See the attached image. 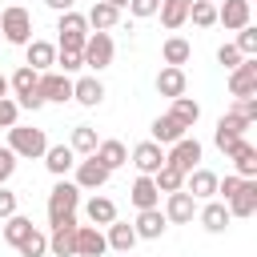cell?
Listing matches in <instances>:
<instances>
[{"label": "cell", "mask_w": 257, "mask_h": 257, "mask_svg": "<svg viewBox=\"0 0 257 257\" xmlns=\"http://www.w3.org/2000/svg\"><path fill=\"white\" fill-rule=\"evenodd\" d=\"M8 149L16 153V161H20V157H24V161H40L44 149H48V137H44V128L12 124V128H8Z\"/></svg>", "instance_id": "cell-1"}, {"label": "cell", "mask_w": 257, "mask_h": 257, "mask_svg": "<svg viewBox=\"0 0 257 257\" xmlns=\"http://www.w3.org/2000/svg\"><path fill=\"white\" fill-rule=\"evenodd\" d=\"M56 32H60L56 52H80V48H84V40H88V20H84L76 8H72V12H60Z\"/></svg>", "instance_id": "cell-2"}, {"label": "cell", "mask_w": 257, "mask_h": 257, "mask_svg": "<svg viewBox=\"0 0 257 257\" xmlns=\"http://www.w3.org/2000/svg\"><path fill=\"white\" fill-rule=\"evenodd\" d=\"M0 32L8 44H28L32 40V12L24 4H8L0 12Z\"/></svg>", "instance_id": "cell-3"}, {"label": "cell", "mask_w": 257, "mask_h": 257, "mask_svg": "<svg viewBox=\"0 0 257 257\" xmlns=\"http://www.w3.org/2000/svg\"><path fill=\"white\" fill-rule=\"evenodd\" d=\"M112 52H116V44H112L108 32H88V40H84V48H80V64L92 68V72H100V68L112 64Z\"/></svg>", "instance_id": "cell-4"}, {"label": "cell", "mask_w": 257, "mask_h": 257, "mask_svg": "<svg viewBox=\"0 0 257 257\" xmlns=\"http://www.w3.org/2000/svg\"><path fill=\"white\" fill-rule=\"evenodd\" d=\"M36 76H40V72H32L28 64H20V68L8 76V92L16 96V104H20V108H32V112L44 104L40 92H36Z\"/></svg>", "instance_id": "cell-5"}, {"label": "cell", "mask_w": 257, "mask_h": 257, "mask_svg": "<svg viewBox=\"0 0 257 257\" xmlns=\"http://www.w3.org/2000/svg\"><path fill=\"white\" fill-rule=\"evenodd\" d=\"M80 209V189L72 181H56L52 193H48V225L60 221V217H72Z\"/></svg>", "instance_id": "cell-6"}, {"label": "cell", "mask_w": 257, "mask_h": 257, "mask_svg": "<svg viewBox=\"0 0 257 257\" xmlns=\"http://www.w3.org/2000/svg\"><path fill=\"white\" fill-rule=\"evenodd\" d=\"M36 92H40L44 104H48V100H52V104H68V100H72V76L48 68V72L36 76Z\"/></svg>", "instance_id": "cell-7"}, {"label": "cell", "mask_w": 257, "mask_h": 257, "mask_svg": "<svg viewBox=\"0 0 257 257\" xmlns=\"http://www.w3.org/2000/svg\"><path fill=\"white\" fill-rule=\"evenodd\" d=\"M201 141L197 137H181L177 145H169L165 149V165H173V169H181V173H193V169H201Z\"/></svg>", "instance_id": "cell-8"}, {"label": "cell", "mask_w": 257, "mask_h": 257, "mask_svg": "<svg viewBox=\"0 0 257 257\" xmlns=\"http://www.w3.org/2000/svg\"><path fill=\"white\" fill-rule=\"evenodd\" d=\"M72 173H76V177H72V185H76L80 193H100V189L108 185V177H112V173H108V169H104L96 157L76 161V169H72Z\"/></svg>", "instance_id": "cell-9"}, {"label": "cell", "mask_w": 257, "mask_h": 257, "mask_svg": "<svg viewBox=\"0 0 257 257\" xmlns=\"http://www.w3.org/2000/svg\"><path fill=\"white\" fill-rule=\"evenodd\" d=\"M229 96H257V56H245L233 72H229Z\"/></svg>", "instance_id": "cell-10"}, {"label": "cell", "mask_w": 257, "mask_h": 257, "mask_svg": "<svg viewBox=\"0 0 257 257\" xmlns=\"http://www.w3.org/2000/svg\"><path fill=\"white\" fill-rule=\"evenodd\" d=\"M76 229H80L76 213H72V217L52 221V233H48V253H52V257H72V237H76Z\"/></svg>", "instance_id": "cell-11"}, {"label": "cell", "mask_w": 257, "mask_h": 257, "mask_svg": "<svg viewBox=\"0 0 257 257\" xmlns=\"http://www.w3.org/2000/svg\"><path fill=\"white\" fill-rule=\"evenodd\" d=\"M108 245H104V233L96 225H80L76 237H72V257H104Z\"/></svg>", "instance_id": "cell-12"}, {"label": "cell", "mask_w": 257, "mask_h": 257, "mask_svg": "<svg viewBox=\"0 0 257 257\" xmlns=\"http://www.w3.org/2000/svg\"><path fill=\"white\" fill-rule=\"evenodd\" d=\"M133 169H137V177H153L161 165H165V149L161 145H153V141H141L137 149H133Z\"/></svg>", "instance_id": "cell-13"}, {"label": "cell", "mask_w": 257, "mask_h": 257, "mask_svg": "<svg viewBox=\"0 0 257 257\" xmlns=\"http://www.w3.org/2000/svg\"><path fill=\"white\" fill-rule=\"evenodd\" d=\"M217 173L213 169H193V173H185V193L193 197V201H213L217 197Z\"/></svg>", "instance_id": "cell-14"}, {"label": "cell", "mask_w": 257, "mask_h": 257, "mask_svg": "<svg viewBox=\"0 0 257 257\" xmlns=\"http://www.w3.org/2000/svg\"><path fill=\"white\" fill-rule=\"evenodd\" d=\"M161 213H165L169 225H189V221L197 217V201L181 189V193H169V197H165V209H161Z\"/></svg>", "instance_id": "cell-15"}, {"label": "cell", "mask_w": 257, "mask_h": 257, "mask_svg": "<svg viewBox=\"0 0 257 257\" xmlns=\"http://www.w3.org/2000/svg\"><path fill=\"white\" fill-rule=\"evenodd\" d=\"M253 16V4L249 0H225L217 4V24H225V32H241Z\"/></svg>", "instance_id": "cell-16"}, {"label": "cell", "mask_w": 257, "mask_h": 257, "mask_svg": "<svg viewBox=\"0 0 257 257\" xmlns=\"http://www.w3.org/2000/svg\"><path fill=\"white\" fill-rule=\"evenodd\" d=\"M165 229H169V221H165V213H161V209H141V213H137V221H133L137 241H157V237H165Z\"/></svg>", "instance_id": "cell-17"}, {"label": "cell", "mask_w": 257, "mask_h": 257, "mask_svg": "<svg viewBox=\"0 0 257 257\" xmlns=\"http://www.w3.org/2000/svg\"><path fill=\"white\" fill-rule=\"evenodd\" d=\"M24 64L32 68V72H48L52 64H56V44H48V40H28L24 44Z\"/></svg>", "instance_id": "cell-18"}, {"label": "cell", "mask_w": 257, "mask_h": 257, "mask_svg": "<svg viewBox=\"0 0 257 257\" xmlns=\"http://www.w3.org/2000/svg\"><path fill=\"white\" fill-rule=\"evenodd\" d=\"M44 169H48L56 181H64V177L76 169V153H72L68 145H48V149H44Z\"/></svg>", "instance_id": "cell-19"}, {"label": "cell", "mask_w": 257, "mask_h": 257, "mask_svg": "<svg viewBox=\"0 0 257 257\" xmlns=\"http://www.w3.org/2000/svg\"><path fill=\"white\" fill-rule=\"evenodd\" d=\"M229 217H253L257 213V181H241V189L225 201Z\"/></svg>", "instance_id": "cell-20"}, {"label": "cell", "mask_w": 257, "mask_h": 257, "mask_svg": "<svg viewBox=\"0 0 257 257\" xmlns=\"http://www.w3.org/2000/svg\"><path fill=\"white\" fill-rule=\"evenodd\" d=\"M84 217H88V225H96V229L112 225V221H116V205H112V197H104V193H92V197L84 201Z\"/></svg>", "instance_id": "cell-21"}, {"label": "cell", "mask_w": 257, "mask_h": 257, "mask_svg": "<svg viewBox=\"0 0 257 257\" xmlns=\"http://www.w3.org/2000/svg\"><path fill=\"white\" fill-rule=\"evenodd\" d=\"M104 245H108L112 253L128 257V253H133V245H137V233H133V225H128V221H112V225H104Z\"/></svg>", "instance_id": "cell-22"}, {"label": "cell", "mask_w": 257, "mask_h": 257, "mask_svg": "<svg viewBox=\"0 0 257 257\" xmlns=\"http://www.w3.org/2000/svg\"><path fill=\"white\" fill-rule=\"evenodd\" d=\"M185 88H189V76H185V68H173V64H165V68L157 72V92H161V96L177 100V96H185Z\"/></svg>", "instance_id": "cell-23"}, {"label": "cell", "mask_w": 257, "mask_h": 257, "mask_svg": "<svg viewBox=\"0 0 257 257\" xmlns=\"http://www.w3.org/2000/svg\"><path fill=\"white\" fill-rule=\"evenodd\" d=\"M149 133H153L149 141H153V145H161V149H169V145H177L181 137H189V128H185V124H177V120H173L169 112H165V116H157Z\"/></svg>", "instance_id": "cell-24"}, {"label": "cell", "mask_w": 257, "mask_h": 257, "mask_svg": "<svg viewBox=\"0 0 257 257\" xmlns=\"http://www.w3.org/2000/svg\"><path fill=\"white\" fill-rule=\"evenodd\" d=\"M197 221L205 225V233H225L229 229V209H225V201H205L201 209H197Z\"/></svg>", "instance_id": "cell-25"}, {"label": "cell", "mask_w": 257, "mask_h": 257, "mask_svg": "<svg viewBox=\"0 0 257 257\" xmlns=\"http://www.w3.org/2000/svg\"><path fill=\"white\" fill-rule=\"evenodd\" d=\"M84 20H88V28H92V32H108V28H116V24H120V8H112L108 0H96V4L88 8V16H84Z\"/></svg>", "instance_id": "cell-26"}, {"label": "cell", "mask_w": 257, "mask_h": 257, "mask_svg": "<svg viewBox=\"0 0 257 257\" xmlns=\"http://www.w3.org/2000/svg\"><path fill=\"white\" fill-rule=\"evenodd\" d=\"M72 100L84 104V108H96L104 100V84L96 76H80V80H72Z\"/></svg>", "instance_id": "cell-27"}, {"label": "cell", "mask_w": 257, "mask_h": 257, "mask_svg": "<svg viewBox=\"0 0 257 257\" xmlns=\"http://www.w3.org/2000/svg\"><path fill=\"white\" fill-rule=\"evenodd\" d=\"M128 201L137 205V213H141V209H161V193H157L153 177H137L133 189H128Z\"/></svg>", "instance_id": "cell-28"}, {"label": "cell", "mask_w": 257, "mask_h": 257, "mask_svg": "<svg viewBox=\"0 0 257 257\" xmlns=\"http://www.w3.org/2000/svg\"><path fill=\"white\" fill-rule=\"evenodd\" d=\"M229 157H233V165H237V177H245V181H257V149H253L245 137L237 141V149H233Z\"/></svg>", "instance_id": "cell-29"}, {"label": "cell", "mask_w": 257, "mask_h": 257, "mask_svg": "<svg viewBox=\"0 0 257 257\" xmlns=\"http://www.w3.org/2000/svg\"><path fill=\"white\" fill-rule=\"evenodd\" d=\"M189 4H193V0H161V8H157L161 24H165L169 32H177L181 24H189Z\"/></svg>", "instance_id": "cell-30"}, {"label": "cell", "mask_w": 257, "mask_h": 257, "mask_svg": "<svg viewBox=\"0 0 257 257\" xmlns=\"http://www.w3.org/2000/svg\"><path fill=\"white\" fill-rule=\"evenodd\" d=\"M92 157H96V161H100V165H104L108 173H116L120 165H128V149H124L120 141H100Z\"/></svg>", "instance_id": "cell-31"}, {"label": "cell", "mask_w": 257, "mask_h": 257, "mask_svg": "<svg viewBox=\"0 0 257 257\" xmlns=\"http://www.w3.org/2000/svg\"><path fill=\"white\" fill-rule=\"evenodd\" d=\"M96 145H100V137H96V128H92V124H76V128H72V137H68V149H72L76 157H92V153H96Z\"/></svg>", "instance_id": "cell-32"}, {"label": "cell", "mask_w": 257, "mask_h": 257, "mask_svg": "<svg viewBox=\"0 0 257 257\" xmlns=\"http://www.w3.org/2000/svg\"><path fill=\"white\" fill-rule=\"evenodd\" d=\"M161 56H165V64L181 68V64H189V56H193V44H189L185 36H169V40L161 44Z\"/></svg>", "instance_id": "cell-33"}, {"label": "cell", "mask_w": 257, "mask_h": 257, "mask_svg": "<svg viewBox=\"0 0 257 257\" xmlns=\"http://www.w3.org/2000/svg\"><path fill=\"white\" fill-rule=\"evenodd\" d=\"M169 116H173L177 124H185V128H193V124L201 120V104H197L193 96H177V100H173V108H169Z\"/></svg>", "instance_id": "cell-34"}, {"label": "cell", "mask_w": 257, "mask_h": 257, "mask_svg": "<svg viewBox=\"0 0 257 257\" xmlns=\"http://www.w3.org/2000/svg\"><path fill=\"white\" fill-rule=\"evenodd\" d=\"M153 185H157V193H181L185 189V173L181 169H173V165H161L157 173H153Z\"/></svg>", "instance_id": "cell-35"}, {"label": "cell", "mask_w": 257, "mask_h": 257, "mask_svg": "<svg viewBox=\"0 0 257 257\" xmlns=\"http://www.w3.org/2000/svg\"><path fill=\"white\" fill-rule=\"evenodd\" d=\"M32 229H36V225H32V217H20V213L4 217V241H8L12 249H16V245H20V241H24Z\"/></svg>", "instance_id": "cell-36"}, {"label": "cell", "mask_w": 257, "mask_h": 257, "mask_svg": "<svg viewBox=\"0 0 257 257\" xmlns=\"http://www.w3.org/2000/svg\"><path fill=\"white\" fill-rule=\"evenodd\" d=\"M16 253H20V257H48V233L32 229V233L16 245Z\"/></svg>", "instance_id": "cell-37"}, {"label": "cell", "mask_w": 257, "mask_h": 257, "mask_svg": "<svg viewBox=\"0 0 257 257\" xmlns=\"http://www.w3.org/2000/svg\"><path fill=\"white\" fill-rule=\"evenodd\" d=\"M189 20H193L197 28H213V24H217V4H209V0H193V4H189Z\"/></svg>", "instance_id": "cell-38"}, {"label": "cell", "mask_w": 257, "mask_h": 257, "mask_svg": "<svg viewBox=\"0 0 257 257\" xmlns=\"http://www.w3.org/2000/svg\"><path fill=\"white\" fill-rule=\"evenodd\" d=\"M249 128H253V124H249L245 116H237L233 108H229V112H221V120H217V133H229V137H245Z\"/></svg>", "instance_id": "cell-39"}, {"label": "cell", "mask_w": 257, "mask_h": 257, "mask_svg": "<svg viewBox=\"0 0 257 257\" xmlns=\"http://www.w3.org/2000/svg\"><path fill=\"white\" fill-rule=\"evenodd\" d=\"M233 48H237L241 56H257V28H253V24H245V28L237 32V40H233Z\"/></svg>", "instance_id": "cell-40"}, {"label": "cell", "mask_w": 257, "mask_h": 257, "mask_svg": "<svg viewBox=\"0 0 257 257\" xmlns=\"http://www.w3.org/2000/svg\"><path fill=\"white\" fill-rule=\"evenodd\" d=\"M12 124H20V104L12 96H0V128H12Z\"/></svg>", "instance_id": "cell-41"}, {"label": "cell", "mask_w": 257, "mask_h": 257, "mask_svg": "<svg viewBox=\"0 0 257 257\" xmlns=\"http://www.w3.org/2000/svg\"><path fill=\"white\" fill-rule=\"evenodd\" d=\"M56 72H64V76H72V72H80L84 64H80V52H56V64H52Z\"/></svg>", "instance_id": "cell-42"}, {"label": "cell", "mask_w": 257, "mask_h": 257, "mask_svg": "<svg viewBox=\"0 0 257 257\" xmlns=\"http://www.w3.org/2000/svg\"><path fill=\"white\" fill-rule=\"evenodd\" d=\"M12 173H16V153L4 145V149H0V185H8V181H12Z\"/></svg>", "instance_id": "cell-43"}, {"label": "cell", "mask_w": 257, "mask_h": 257, "mask_svg": "<svg viewBox=\"0 0 257 257\" xmlns=\"http://www.w3.org/2000/svg\"><path fill=\"white\" fill-rule=\"evenodd\" d=\"M241 60H245V56H241V52H237L233 44H221V48H217V64H225L229 72H233V68L241 64Z\"/></svg>", "instance_id": "cell-44"}, {"label": "cell", "mask_w": 257, "mask_h": 257, "mask_svg": "<svg viewBox=\"0 0 257 257\" xmlns=\"http://www.w3.org/2000/svg\"><path fill=\"white\" fill-rule=\"evenodd\" d=\"M233 112H237V116H245L249 124H257V96H241V100L233 104Z\"/></svg>", "instance_id": "cell-45"}, {"label": "cell", "mask_w": 257, "mask_h": 257, "mask_svg": "<svg viewBox=\"0 0 257 257\" xmlns=\"http://www.w3.org/2000/svg\"><path fill=\"white\" fill-rule=\"evenodd\" d=\"M157 8H161V0H128V12L141 16V20L145 16H157Z\"/></svg>", "instance_id": "cell-46"}, {"label": "cell", "mask_w": 257, "mask_h": 257, "mask_svg": "<svg viewBox=\"0 0 257 257\" xmlns=\"http://www.w3.org/2000/svg\"><path fill=\"white\" fill-rule=\"evenodd\" d=\"M241 181H245V177H237V173H229V177H225V181H217V193H221V197H225V201H229V197H233V193H237V189H241Z\"/></svg>", "instance_id": "cell-47"}, {"label": "cell", "mask_w": 257, "mask_h": 257, "mask_svg": "<svg viewBox=\"0 0 257 257\" xmlns=\"http://www.w3.org/2000/svg\"><path fill=\"white\" fill-rule=\"evenodd\" d=\"M12 213H16V193L0 185V221H4V217H12Z\"/></svg>", "instance_id": "cell-48"}, {"label": "cell", "mask_w": 257, "mask_h": 257, "mask_svg": "<svg viewBox=\"0 0 257 257\" xmlns=\"http://www.w3.org/2000/svg\"><path fill=\"white\" fill-rule=\"evenodd\" d=\"M44 4H48L52 12H72V8H76V0H44Z\"/></svg>", "instance_id": "cell-49"}, {"label": "cell", "mask_w": 257, "mask_h": 257, "mask_svg": "<svg viewBox=\"0 0 257 257\" xmlns=\"http://www.w3.org/2000/svg\"><path fill=\"white\" fill-rule=\"evenodd\" d=\"M0 96H8V76L0 72Z\"/></svg>", "instance_id": "cell-50"}, {"label": "cell", "mask_w": 257, "mask_h": 257, "mask_svg": "<svg viewBox=\"0 0 257 257\" xmlns=\"http://www.w3.org/2000/svg\"><path fill=\"white\" fill-rule=\"evenodd\" d=\"M108 4H112V8H128V0H108Z\"/></svg>", "instance_id": "cell-51"}, {"label": "cell", "mask_w": 257, "mask_h": 257, "mask_svg": "<svg viewBox=\"0 0 257 257\" xmlns=\"http://www.w3.org/2000/svg\"><path fill=\"white\" fill-rule=\"evenodd\" d=\"M209 4H217V0H209Z\"/></svg>", "instance_id": "cell-52"}]
</instances>
